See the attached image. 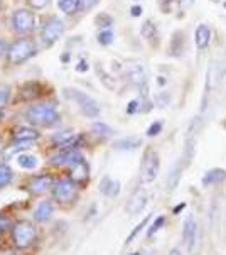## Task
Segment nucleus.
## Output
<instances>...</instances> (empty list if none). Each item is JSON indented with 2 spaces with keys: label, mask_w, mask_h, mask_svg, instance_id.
<instances>
[{
  "label": "nucleus",
  "mask_w": 226,
  "mask_h": 255,
  "mask_svg": "<svg viewBox=\"0 0 226 255\" xmlns=\"http://www.w3.org/2000/svg\"><path fill=\"white\" fill-rule=\"evenodd\" d=\"M226 178V172L223 169H211V171H208L206 174H204V178H203V184L204 186H210V184H218L221 183Z\"/></svg>",
  "instance_id": "obj_20"
},
{
  "label": "nucleus",
  "mask_w": 226,
  "mask_h": 255,
  "mask_svg": "<svg viewBox=\"0 0 226 255\" xmlns=\"http://www.w3.org/2000/svg\"><path fill=\"white\" fill-rule=\"evenodd\" d=\"M97 73H98L100 76H102V81L108 86V88H113V83H110V76H108L105 71H102V68H100V64L97 66Z\"/></svg>",
  "instance_id": "obj_39"
},
{
  "label": "nucleus",
  "mask_w": 226,
  "mask_h": 255,
  "mask_svg": "<svg viewBox=\"0 0 226 255\" xmlns=\"http://www.w3.org/2000/svg\"><path fill=\"white\" fill-rule=\"evenodd\" d=\"M147 205V193L143 189H137L127 203V211L130 215H138Z\"/></svg>",
  "instance_id": "obj_11"
},
{
  "label": "nucleus",
  "mask_w": 226,
  "mask_h": 255,
  "mask_svg": "<svg viewBox=\"0 0 226 255\" xmlns=\"http://www.w3.org/2000/svg\"><path fill=\"white\" fill-rule=\"evenodd\" d=\"M169 255H181V252H179V249H172Z\"/></svg>",
  "instance_id": "obj_45"
},
{
  "label": "nucleus",
  "mask_w": 226,
  "mask_h": 255,
  "mask_svg": "<svg viewBox=\"0 0 226 255\" xmlns=\"http://www.w3.org/2000/svg\"><path fill=\"white\" fill-rule=\"evenodd\" d=\"M95 25H97L98 29H102V31H107V29H110L113 25V19L112 15L105 14V12H102V14H98L95 17Z\"/></svg>",
  "instance_id": "obj_26"
},
{
  "label": "nucleus",
  "mask_w": 226,
  "mask_h": 255,
  "mask_svg": "<svg viewBox=\"0 0 226 255\" xmlns=\"http://www.w3.org/2000/svg\"><path fill=\"white\" fill-rule=\"evenodd\" d=\"M58 7L63 14L71 15L76 14L78 8L81 7V0H58Z\"/></svg>",
  "instance_id": "obj_22"
},
{
  "label": "nucleus",
  "mask_w": 226,
  "mask_h": 255,
  "mask_svg": "<svg viewBox=\"0 0 226 255\" xmlns=\"http://www.w3.org/2000/svg\"><path fill=\"white\" fill-rule=\"evenodd\" d=\"M10 88L7 85H0V109L7 105L8 100H10Z\"/></svg>",
  "instance_id": "obj_30"
},
{
  "label": "nucleus",
  "mask_w": 226,
  "mask_h": 255,
  "mask_svg": "<svg viewBox=\"0 0 226 255\" xmlns=\"http://www.w3.org/2000/svg\"><path fill=\"white\" fill-rule=\"evenodd\" d=\"M181 172H182V166L181 164H177V166L172 169L171 174H169V179H167V188L169 189H174L177 186V183H179V179H181Z\"/></svg>",
  "instance_id": "obj_28"
},
{
  "label": "nucleus",
  "mask_w": 226,
  "mask_h": 255,
  "mask_svg": "<svg viewBox=\"0 0 226 255\" xmlns=\"http://www.w3.org/2000/svg\"><path fill=\"white\" fill-rule=\"evenodd\" d=\"M42 95V86L37 81H29L20 88V97L22 100H34V98L41 97Z\"/></svg>",
  "instance_id": "obj_15"
},
{
  "label": "nucleus",
  "mask_w": 226,
  "mask_h": 255,
  "mask_svg": "<svg viewBox=\"0 0 226 255\" xmlns=\"http://www.w3.org/2000/svg\"><path fill=\"white\" fill-rule=\"evenodd\" d=\"M182 208H186V203H182V205H179V206H177V208L174 210V213H179V211H181Z\"/></svg>",
  "instance_id": "obj_44"
},
{
  "label": "nucleus",
  "mask_w": 226,
  "mask_h": 255,
  "mask_svg": "<svg viewBox=\"0 0 226 255\" xmlns=\"http://www.w3.org/2000/svg\"><path fill=\"white\" fill-rule=\"evenodd\" d=\"M102 193L107 194V196H118L120 193V183L115 179H110V178H105L102 181Z\"/></svg>",
  "instance_id": "obj_21"
},
{
  "label": "nucleus",
  "mask_w": 226,
  "mask_h": 255,
  "mask_svg": "<svg viewBox=\"0 0 226 255\" xmlns=\"http://www.w3.org/2000/svg\"><path fill=\"white\" fill-rule=\"evenodd\" d=\"M211 41V29L206 24L198 25L196 32H194V42H196L198 49H206Z\"/></svg>",
  "instance_id": "obj_14"
},
{
  "label": "nucleus",
  "mask_w": 226,
  "mask_h": 255,
  "mask_svg": "<svg viewBox=\"0 0 226 255\" xmlns=\"http://www.w3.org/2000/svg\"><path fill=\"white\" fill-rule=\"evenodd\" d=\"M80 159H83V155L78 152V149H69V150H61L56 155H53V159H51V162L53 164H75L76 161H80Z\"/></svg>",
  "instance_id": "obj_13"
},
{
  "label": "nucleus",
  "mask_w": 226,
  "mask_h": 255,
  "mask_svg": "<svg viewBox=\"0 0 226 255\" xmlns=\"http://www.w3.org/2000/svg\"><path fill=\"white\" fill-rule=\"evenodd\" d=\"M127 78H128L130 83L138 85V86L145 83V73H143L142 66H132V68H130L128 73H127Z\"/></svg>",
  "instance_id": "obj_23"
},
{
  "label": "nucleus",
  "mask_w": 226,
  "mask_h": 255,
  "mask_svg": "<svg viewBox=\"0 0 226 255\" xmlns=\"http://www.w3.org/2000/svg\"><path fill=\"white\" fill-rule=\"evenodd\" d=\"M25 119L27 122L34 125H41V127H53L59 122V114L49 103H41V105H34L25 112Z\"/></svg>",
  "instance_id": "obj_1"
},
{
  "label": "nucleus",
  "mask_w": 226,
  "mask_h": 255,
  "mask_svg": "<svg viewBox=\"0 0 226 255\" xmlns=\"http://www.w3.org/2000/svg\"><path fill=\"white\" fill-rule=\"evenodd\" d=\"M184 46H186V36H184V34H182L181 31L174 32L171 46H169V54L179 58L181 53L184 51Z\"/></svg>",
  "instance_id": "obj_16"
},
{
  "label": "nucleus",
  "mask_w": 226,
  "mask_h": 255,
  "mask_svg": "<svg viewBox=\"0 0 226 255\" xmlns=\"http://www.w3.org/2000/svg\"><path fill=\"white\" fill-rule=\"evenodd\" d=\"M34 25H36V19L34 14L27 8H17L12 14V27L15 32L19 34H27L30 31H34Z\"/></svg>",
  "instance_id": "obj_6"
},
{
  "label": "nucleus",
  "mask_w": 226,
  "mask_h": 255,
  "mask_svg": "<svg viewBox=\"0 0 226 255\" xmlns=\"http://www.w3.org/2000/svg\"><path fill=\"white\" fill-rule=\"evenodd\" d=\"M164 223H166V218H164V217H159L154 223L150 225V228H149V232H147V235L152 237L154 233H157V232L160 230V228L164 227Z\"/></svg>",
  "instance_id": "obj_33"
},
{
  "label": "nucleus",
  "mask_w": 226,
  "mask_h": 255,
  "mask_svg": "<svg viewBox=\"0 0 226 255\" xmlns=\"http://www.w3.org/2000/svg\"><path fill=\"white\" fill-rule=\"evenodd\" d=\"M182 239H184V242H186V247H188V250L193 254L194 250H196V245H198V225L191 217L184 222Z\"/></svg>",
  "instance_id": "obj_9"
},
{
  "label": "nucleus",
  "mask_w": 226,
  "mask_h": 255,
  "mask_svg": "<svg viewBox=\"0 0 226 255\" xmlns=\"http://www.w3.org/2000/svg\"><path fill=\"white\" fill-rule=\"evenodd\" d=\"M27 2L32 8H44L51 0H27Z\"/></svg>",
  "instance_id": "obj_38"
},
{
  "label": "nucleus",
  "mask_w": 226,
  "mask_h": 255,
  "mask_svg": "<svg viewBox=\"0 0 226 255\" xmlns=\"http://www.w3.org/2000/svg\"><path fill=\"white\" fill-rule=\"evenodd\" d=\"M143 12V8L140 5H133L132 8H130V15L132 17H140Z\"/></svg>",
  "instance_id": "obj_41"
},
{
  "label": "nucleus",
  "mask_w": 226,
  "mask_h": 255,
  "mask_svg": "<svg viewBox=\"0 0 226 255\" xmlns=\"http://www.w3.org/2000/svg\"><path fill=\"white\" fill-rule=\"evenodd\" d=\"M88 68H90V66H88V63H86L85 59H81V61L76 64V71H78V73H85V71H88Z\"/></svg>",
  "instance_id": "obj_40"
},
{
  "label": "nucleus",
  "mask_w": 226,
  "mask_h": 255,
  "mask_svg": "<svg viewBox=\"0 0 226 255\" xmlns=\"http://www.w3.org/2000/svg\"><path fill=\"white\" fill-rule=\"evenodd\" d=\"M90 176V167L86 164L85 159H80L71 166V172H69V178L73 183H85Z\"/></svg>",
  "instance_id": "obj_12"
},
{
  "label": "nucleus",
  "mask_w": 226,
  "mask_h": 255,
  "mask_svg": "<svg viewBox=\"0 0 226 255\" xmlns=\"http://www.w3.org/2000/svg\"><path fill=\"white\" fill-rule=\"evenodd\" d=\"M54 198L59 201H71L76 194V186L71 179H61L54 186Z\"/></svg>",
  "instance_id": "obj_8"
},
{
  "label": "nucleus",
  "mask_w": 226,
  "mask_h": 255,
  "mask_svg": "<svg viewBox=\"0 0 226 255\" xmlns=\"http://www.w3.org/2000/svg\"><path fill=\"white\" fill-rule=\"evenodd\" d=\"M181 0H159V5L164 10V14H169L172 8V3H179Z\"/></svg>",
  "instance_id": "obj_35"
},
{
  "label": "nucleus",
  "mask_w": 226,
  "mask_h": 255,
  "mask_svg": "<svg viewBox=\"0 0 226 255\" xmlns=\"http://www.w3.org/2000/svg\"><path fill=\"white\" fill-rule=\"evenodd\" d=\"M51 215H53V205H51L49 201L39 203V206L34 210V218H36L37 222H47V220L51 218Z\"/></svg>",
  "instance_id": "obj_17"
},
{
  "label": "nucleus",
  "mask_w": 226,
  "mask_h": 255,
  "mask_svg": "<svg viewBox=\"0 0 226 255\" xmlns=\"http://www.w3.org/2000/svg\"><path fill=\"white\" fill-rule=\"evenodd\" d=\"M140 34H142V37L147 39L149 42H155V39H157V27H155L152 20H145V22L142 24Z\"/></svg>",
  "instance_id": "obj_24"
},
{
  "label": "nucleus",
  "mask_w": 226,
  "mask_h": 255,
  "mask_svg": "<svg viewBox=\"0 0 226 255\" xmlns=\"http://www.w3.org/2000/svg\"><path fill=\"white\" fill-rule=\"evenodd\" d=\"M64 22L56 15H51L44 19L41 27V41L46 47H51L54 42H58L64 34Z\"/></svg>",
  "instance_id": "obj_3"
},
{
  "label": "nucleus",
  "mask_w": 226,
  "mask_h": 255,
  "mask_svg": "<svg viewBox=\"0 0 226 255\" xmlns=\"http://www.w3.org/2000/svg\"><path fill=\"white\" fill-rule=\"evenodd\" d=\"M149 220H150V215H147V217H145V218H143V220H142V222H140V223H138V225H137V227H135V228H133V232H132V233H130V235H128V239H127V244H130V242H132L133 239H135V237L138 235V232H140V230H142V228H143V227H145V225H147V223H149Z\"/></svg>",
  "instance_id": "obj_32"
},
{
  "label": "nucleus",
  "mask_w": 226,
  "mask_h": 255,
  "mask_svg": "<svg viewBox=\"0 0 226 255\" xmlns=\"http://www.w3.org/2000/svg\"><path fill=\"white\" fill-rule=\"evenodd\" d=\"M93 132H95V133H98V135H103V137H108V135H112V133H113L112 128L108 127L107 124H103V122L93 124Z\"/></svg>",
  "instance_id": "obj_29"
},
{
  "label": "nucleus",
  "mask_w": 226,
  "mask_h": 255,
  "mask_svg": "<svg viewBox=\"0 0 226 255\" xmlns=\"http://www.w3.org/2000/svg\"><path fill=\"white\" fill-rule=\"evenodd\" d=\"M130 255H142V254H138V252H133V254H130Z\"/></svg>",
  "instance_id": "obj_47"
},
{
  "label": "nucleus",
  "mask_w": 226,
  "mask_h": 255,
  "mask_svg": "<svg viewBox=\"0 0 226 255\" xmlns=\"http://www.w3.org/2000/svg\"><path fill=\"white\" fill-rule=\"evenodd\" d=\"M34 54H36V42L32 39H19L8 47L7 59L12 64H20L32 58Z\"/></svg>",
  "instance_id": "obj_4"
},
{
  "label": "nucleus",
  "mask_w": 226,
  "mask_h": 255,
  "mask_svg": "<svg viewBox=\"0 0 226 255\" xmlns=\"http://www.w3.org/2000/svg\"><path fill=\"white\" fill-rule=\"evenodd\" d=\"M53 176L51 174H39L30 178L29 181V189L34 194H44L46 191H49L53 188Z\"/></svg>",
  "instance_id": "obj_10"
},
{
  "label": "nucleus",
  "mask_w": 226,
  "mask_h": 255,
  "mask_svg": "<svg viewBox=\"0 0 226 255\" xmlns=\"http://www.w3.org/2000/svg\"><path fill=\"white\" fill-rule=\"evenodd\" d=\"M159 167H160V161L159 155L154 150H149L145 154V159H143V166H142V179L145 183H152L159 174Z\"/></svg>",
  "instance_id": "obj_7"
},
{
  "label": "nucleus",
  "mask_w": 226,
  "mask_h": 255,
  "mask_svg": "<svg viewBox=\"0 0 226 255\" xmlns=\"http://www.w3.org/2000/svg\"><path fill=\"white\" fill-rule=\"evenodd\" d=\"M12 178H14V172H12L10 167L5 166V164H0V188L7 186L12 181Z\"/></svg>",
  "instance_id": "obj_27"
},
{
  "label": "nucleus",
  "mask_w": 226,
  "mask_h": 255,
  "mask_svg": "<svg viewBox=\"0 0 226 255\" xmlns=\"http://www.w3.org/2000/svg\"><path fill=\"white\" fill-rule=\"evenodd\" d=\"M14 139L15 140H25V142H32L39 139V132L34 130V128H29V127H19L17 130L14 132Z\"/></svg>",
  "instance_id": "obj_19"
},
{
  "label": "nucleus",
  "mask_w": 226,
  "mask_h": 255,
  "mask_svg": "<svg viewBox=\"0 0 226 255\" xmlns=\"http://www.w3.org/2000/svg\"><path fill=\"white\" fill-rule=\"evenodd\" d=\"M157 80H159V85H166V78L164 76H159Z\"/></svg>",
  "instance_id": "obj_46"
},
{
  "label": "nucleus",
  "mask_w": 226,
  "mask_h": 255,
  "mask_svg": "<svg viewBox=\"0 0 226 255\" xmlns=\"http://www.w3.org/2000/svg\"><path fill=\"white\" fill-rule=\"evenodd\" d=\"M0 235H2V230H0Z\"/></svg>",
  "instance_id": "obj_48"
},
{
  "label": "nucleus",
  "mask_w": 226,
  "mask_h": 255,
  "mask_svg": "<svg viewBox=\"0 0 226 255\" xmlns=\"http://www.w3.org/2000/svg\"><path fill=\"white\" fill-rule=\"evenodd\" d=\"M98 42L102 46H108L113 42V32L110 29H107V31H100L98 32Z\"/></svg>",
  "instance_id": "obj_31"
},
{
  "label": "nucleus",
  "mask_w": 226,
  "mask_h": 255,
  "mask_svg": "<svg viewBox=\"0 0 226 255\" xmlns=\"http://www.w3.org/2000/svg\"><path fill=\"white\" fill-rule=\"evenodd\" d=\"M155 102H157L159 107H166L167 103L171 102V97H169V93L162 92V93H159L157 97H155Z\"/></svg>",
  "instance_id": "obj_37"
},
{
  "label": "nucleus",
  "mask_w": 226,
  "mask_h": 255,
  "mask_svg": "<svg viewBox=\"0 0 226 255\" xmlns=\"http://www.w3.org/2000/svg\"><path fill=\"white\" fill-rule=\"evenodd\" d=\"M5 227H8V220L5 217H0V230H5Z\"/></svg>",
  "instance_id": "obj_43"
},
{
  "label": "nucleus",
  "mask_w": 226,
  "mask_h": 255,
  "mask_svg": "<svg viewBox=\"0 0 226 255\" xmlns=\"http://www.w3.org/2000/svg\"><path fill=\"white\" fill-rule=\"evenodd\" d=\"M12 240H14L15 247L25 249L36 242V228L29 222H19L12 228Z\"/></svg>",
  "instance_id": "obj_5"
},
{
  "label": "nucleus",
  "mask_w": 226,
  "mask_h": 255,
  "mask_svg": "<svg viewBox=\"0 0 226 255\" xmlns=\"http://www.w3.org/2000/svg\"><path fill=\"white\" fill-rule=\"evenodd\" d=\"M160 132H162V122H160V120H157V122H154L149 128H147V135H149V137L159 135Z\"/></svg>",
  "instance_id": "obj_34"
},
{
  "label": "nucleus",
  "mask_w": 226,
  "mask_h": 255,
  "mask_svg": "<svg viewBox=\"0 0 226 255\" xmlns=\"http://www.w3.org/2000/svg\"><path fill=\"white\" fill-rule=\"evenodd\" d=\"M142 140L138 139V137H123V139L116 140L115 144H113V147L118 150H133L137 149V147H140Z\"/></svg>",
  "instance_id": "obj_18"
},
{
  "label": "nucleus",
  "mask_w": 226,
  "mask_h": 255,
  "mask_svg": "<svg viewBox=\"0 0 226 255\" xmlns=\"http://www.w3.org/2000/svg\"><path fill=\"white\" fill-rule=\"evenodd\" d=\"M17 162H19V166L24 167V169H34V167L37 166V157L30 154H20L19 157H17Z\"/></svg>",
  "instance_id": "obj_25"
},
{
  "label": "nucleus",
  "mask_w": 226,
  "mask_h": 255,
  "mask_svg": "<svg viewBox=\"0 0 226 255\" xmlns=\"http://www.w3.org/2000/svg\"><path fill=\"white\" fill-rule=\"evenodd\" d=\"M64 97L76 102L81 114L90 117V119H97L100 115V112H102L100 103L95 100V98H91L90 95H86L85 92H80V90H76V88H64Z\"/></svg>",
  "instance_id": "obj_2"
},
{
  "label": "nucleus",
  "mask_w": 226,
  "mask_h": 255,
  "mask_svg": "<svg viewBox=\"0 0 226 255\" xmlns=\"http://www.w3.org/2000/svg\"><path fill=\"white\" fill-rule=\"evenodd\" d=\"M8 47H10V46H8L7 42L3 41V39H0V58H2L3 54L8 53Z\"/></svg>",
  "instance_id": "obj_42"
},
{
  "label": "nucleus",
  "mask_w": 226,
  "mask_h": 255,
  "mask_svg": "<svg viewBox=\"0 0 226 255\" xmlns=\"http://www.w3.org/2000/svg\"><path fill=\"white\" fill-rule=\"evenodd\" d=\"M140 105H142V103L138 102V100H132L127 105V114L128 115H133V114H137V112H140V109H142Z\"/></svg>",
  "instance_id": "obj_36"
}]
</instances>
